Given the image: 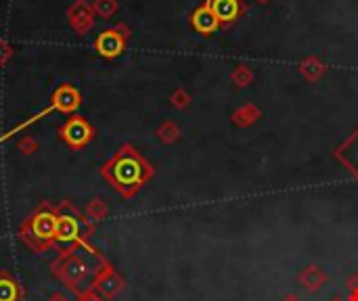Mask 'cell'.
I'll return each instance as SVG.
<instances>
[{"label":"cell","instance_id":"cell-9","mask_svg":"<svg viewBox=\"0 0 358 301\" xmlns=\"http://www.w3.org/2000/svg\"><path fill=\"white\" fill-rule=\"evenodd\" d=\"M19 300H21V289H19L17 281H15L8 272H2V274H0V301Z\"/></svg>","mask_w":358,"mask_h":301},{"label":"cell","instance_id":"cell-6","mask_svg":"<svg viewBox=\"0 0 358 301\" xmlns=\"http://www.w3.org/2000/svg\"><path fill=\"white\" fill-rule=\"evenodd\" d=\"M208 4L216 15L218 23H233L243 10L239 0H208Z\"/></svg>","mask_w":358,"mask_h":301},{"label":"cell","instance_id":"cell-3","mask_svg":"<svg viewBox=\"0 0 358 301\" xmlns=\"http://www.w3.org/2000/svg\"><path fill=\"white\" fill-rule=\"evenodd\" d=\"M90 136H92L90 126H88L84 119H80V117L69 119V122L61 128V138H63L69 147H73V149L84 147V145L90 140Z\"/></svg>","mask_w":358,"mask_h":301},{"label":"cell","instance_id":"cell-7","mask_svg":"<svg viewBox=\"0 0 358 301\" xmlns=\"http://www.w3.org/2000/svg\"><path fill=\"white\" fill-rule=\"evenodd\" d=\"M329 281L327 272H323V268L319 266H306L302 268V272L298 274V283L308 291V293H317L319 289H323V285Z\"/></svg>","mask_w":358,"mask_h":301},{"label":"cell","instance_id":"cell-1","mask_svg":"<svg viewBox=\"0 0 358 301\" xmlns=\"http://www.w3.org/2000/svg\"><path fill=\"white\" fill-rule=\"evenodd\" d=\"M103 176L117 193H122L124 197H132L153 176V168L130 145H126L103 168Z\"/></svg>","mask_w":358,"mask_h":301},{"label":"cell","instance_id":"cell-11","mask_svg":"<svg viewBox=\"0 0 358 301\" xmlns=\"http://www.w3.org/2000/svg\"><path fill=\"white\" fill-rule=\"evenodd\" d=\"M258 115H260V111H256L254 107H245V109H239L235 113V122L237 124H252Z\"/></svg>","mask_w":358,"mask_h":301},{"label":"cell","instance_id":"cell-13","mask_svg":"<svg viewBox=\"0 0 358 301\" xmlns=\"http://www.w3.org/2000/svg\"><path fill=\"white\" fill-rule=\"evenodd\" d=\"M281 301H304V300H302L298 293H287V295H285Z\"/></svg>","mask_w":358,"mask_h":301},{"label":"cell","instance_id":"cell-8","mask_svg":"<svg viewBox=\"0 0 358 301\" xmlns=\"http://www.w3.org/2000/svg\"><path fill=\"white\" fill-rule=\"evenodd\" d=\"M191 23H193V27H195L199 34H212V31H216V27L220 25V23H218V19H216V15L212 13V8H210V4H208V2H206L203 6H199V8L193 13Z\"/></svg>","mask_w":358,"mask_h":301},{"label":"cell","instance_id":"cell-14","mask_svg":"<svg viewBox=\"0 0 358 301\" xmlns=\"http://www.w3.org/2000/svg\"><path fill=\"white\" fill-rule=\"evenodd\" d=\"M331 301H346V300H340V298H334V300Z\"/></svg>","mask_w":358,"mask_h":301},{"label":"cell","instance_id":"cell-12","mask_svg":"<svg viewBox=\"0 0 358 301\" xmlns=\"http://www.w3.org/2000/svg\"><path fill=\"white\" fill-rule=\"evenodd\" d=\"M348 301H358V285H350V300Z\"/></svg>","mask_w":358,"mask_h":301},{"label":"cell","instance_id":"cell-2","mask_svg":"<svg viewBox=\"0 0 358 301\" xmlns=\"http://www.w3.org/2000/svg\"><path fill=\"white\" fill-rule=\"evenodd\" d=\"M57 212L48 205H42L31 218L19 226V237L38 254L46 251L57 243Z\"/></svg>","mask_w":358,"mask_h":301},{"label":"cell","instance_id":"cell-5","mask_svg":"<svg viewBox=\"0 0 358 301\" xmlns=\"http://www.w3.org/2000/svg\"><path fill=\"white\" fill-rule=\"evenodd\" d=\"M336 159L358 180V128L336 149Z\"/></svg>","mask_w":358,"mask_h":301},{"label":"cell","instance_id":"cell-4","mask_svg":"<svg viewBox=\"0 0 358 301\" xmlns=\"http://www.w3.org/2000/svg\"><path fill=\"white\" fill-rule=\"evenodd\" d=\"M82 243V224L76 214L57 216V243Z\"/></svg>","mask_w":358,"mask_h":301},{"label":"cell","instance_id":"cell-10","mask_svg":"<svg viewBox=\"0 0 358 301\" xmlns=\"http://www.w3.org/2000/svg\"><path fill=\"white\" fill-rule=\"evenodd\" d=\"M96 46H99V50H101L105 57H115V54H120V50H122V40H120V36H115L113 31H107V34H103V36L99 38Z\"/></svg>","mask_w":358,"mask_h":301}]
</instances>
